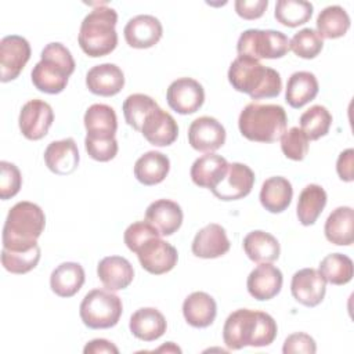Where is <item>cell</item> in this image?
<instances>
[{
  "label": "cell",
  "mask_w": 354,
  "mask_h": 354,
  "mask_svg": "<svg viewBox=\"0 0 354 354\" xmlns=\"http://www.w3.org/2000/svg\"><path fill=\"white\" fill-rule=\"evenodd\" d=\"M277 332V322L270 314L239 308L227 317L223 339L230 350H241L246 346L264 347L274 342Z\"/></svg>",
  "instance_id": "cell-1"
},
{
  "label": "cell",
  "mask_w": 354,
  "mask_h": 354,
  "mask_svg": "<svg viewBox=\"0 0 354 354\" xmlns=\"http://www.w3.org/2000/svg\"><path fill=\"white\" fill-rule=\"evenodd\" d=\"M228 82L236 91L248 94L252 100L274 98L282 90L279 72L261 65L257 59L241 55L230 65Z\"/></svg>",
  "instance_id": "cell-2"
},
{
  "label": "cell",
  "mask_w": 354,
  "mask_h": 354,
  "mask_svg": "<svg viewBox=\"0 0 354 354\" xmlns=\"http://www.w3.org/2000/svg\"><path fill=\"white\" fill-rule=\"evenodd\" d=\"M44 225L46 216L39 205L29 201L15 203L3 227V248L8 250L32 249L37 245Z\"/></svg>",
  "instance_id": "cell-3"
},
{
  "label": "cell",
  "mask_w": 354,
  "mask_h": 354,
  "mask_svg": "<svg viewBox=\"0 0 354 354\" xmlns=\"http://www.w3.org/2000/svg\"><path fill=\"white\" fill-rule=\"evenodd\" d=\"M75 66L71 51L62 43H48L41 50L40 61L32 69V83L39 91L58 94L65 90Z\"/></svg>",
  "instance_id": "cell-4"
},
{
  "label": "cell",
  "mask_w": 354,
  "mask_h": 354,
  "mask_svg": "<svg viewBox=\"0 0 354 354\" xmlns=\"http://www.w3.org/2000/svg\"><path fill=\"white\" fill-rule=\"evenodd\" d=\"M288 116L278 104L250 102L239 113L241 134L254 142H275L285 133Z\"/></svg>",
  "instance_id": "cell-5"
},
{
  "label": "cell",
  "mask_w": 354,
  "mask_h": 354,
  "mask_svg": "<svg viewBox=\"0 0 354 354\" xmlns=\"http://www.w3.org/2000/svg\"><path fill=\"white\" fill-rule=\"evenodd\" d=\"M118 12L106 6L93 8L82 21L79 46L84 54L97 58L111 54L118 46Z\"/></svg>",
  "instance_id": "cell-6"
},
{
  "label": "cell",
  "mask_w": 354,
  "mask_h": 354,
  "mask_svg": "<svg viewBox=\"0 0 354 354\" xmlns=\"http://www.w3.org/2000/svg\"><path fill=\"white\" fill-rule=\"evenodd\" d=\"M123 304L118 295L108 289H93L82 300L79 314L83 324L91 329L115 326L122 315Z\"/></svg>",
  "instance_id": "cell-7"
},
{
  "label": "cell",
  "mask_w": 354,
  "mask_h": 354,
  "mask_svg": "<svg viewBox=\"0 0 354 354\" xmlns=\"http://www.w3.org/2000/svg\"><path fill=\"white\" fill-rule=\"evenodd\" d=\"M236 51L241 57L253 59L282 58L289 51V39L279 30L248 29L241 33Z\"/></svg>",
  "instance_id": "cell-8"
},
{
  "label": "cell",
  "mask_w": 354,
  "mask_h": 354,
  "mask_svg": "<svg viewBox=\"0 0 354 354\" xmlns=\"http://www.w3.org/2000/svg\"><path fill=\"white\" fill-rule=\"evenodd\" d=\"M136 253L141 267L153 275H162L171 271L178 260L177 249L160 236L148 239Z\"/></svg>",
  "instance_id": "cell-9"
},
{
  "label": "cell",
  "mask_w": 354,
  "mask_h": 354,
  "mask_svg": "<svg viewBox=\"0 0 354 354\" xmlns=\"http://www.w3.org/2000/svg\"><path fill=\"white\" fill-rule=\"evenodd\" d=\"M30 44L19 35L4 36L0 41V66L3 83L14 80L19 76L30 58Z\"/></svg>",
  "instance_id": "cell-10"
},
{
  "label": "cell",
  "mask_w": 354,
  "mask_h": 354,
  "mask_svg": "<svg viewBox=\"0 0 354 354\" xmlns=\"http://www.w3.org/2000/svg\"><path fill=\"white\" fill-rule=\"evenodd\" d=\"M166 100L169 106L177 113L191 115L203 105L205 90L192 77H178L167 87Z\"/></svg>",
  "instance_id": "cell-11"
},
{
  "label": "cell",
  "mask_w": 354,
  "mask_h": 354,
  "mask_svg": "<svg viewBox=\"0 0 354 354\" xmlns=\"http://www.w3.org/2000/svg\"><path fill=\"white\" fill-rule=\"evenodd\" d=\"M54 122V112L50 104L43 100L28 101L18 118V124L22 136L28 140L37 141L47 136Z\"/></svg>",
  "instance_id": "cell-12"
},
{
  "label": "cell",
  "mask_w": 354,
  "mask_h": 354,
  "mask_svg": "<svg viewBox=\"0 0 354 354\" xmlns=\"http://www.w3.org/2000/svg\"><path fill=\"white\" fill-rule=\"evenodd\" d=\"M254 184L253 170L239 162L228 163L223 180L212 189L213 195L220 201H236L248 196Z\"/></svg>",
  "instance_id": "cell-13"
},
{
  "label": "cell",
  "mask_w": 354,
  "mask_h": 354,
  "mask_svg": "<svg viewBox=\"0 0 354 354\" xmlns=\"http://www.w3.org/2000/svg\"><path fill=\"white\" fill-rule=\"evenodd\" d=\"M290 292L296 301L306 307L318 306L326 292V281L315 268H301L292 277Z\"/></svg>",
  "instance_id": "cell-14"
},
{
  "label": "cell",
  "mask_w": 354,
  "mask_h": 354,
  "mask_svg": "<svg viewBox=\"0 0 354 354\" xmlns=\"http://www.w3.org/2000/svg\"><path fill=\"white\" fill-rule=\"evenodd\" d=\"M224 126L212 116H201L188 127V142L199 152H213L225 142Z\"/></svg>",
  "instance_id": "cell-15"
},
{
  "label": "cell",
  "mask_w": 354,
  "mask_h": 354,
  "mask_svg": "<svg viewBox=\"0 0 354 354\" xmlns=\"http://www.w3.org/2000/svg\"><path fill=\"white\" fill-rule=\"evenodd\" d=\"M163 33L160 21L148 14L136 15L129 19L123 29L126 43L133 48H149L155 46Z\"/></svg>",
  "instance_id": "cell-16"
},
{
  "label": "cell",
  "mask_w": 354,
  "mask_h": 354,
  "mask_svg": "<svg viewBox=\"0 0 354 354\" xmlns=\"http://www.w3.org/2000/svg\"><path fill=\"white\" fill-rule=\"evenodd\" d=\"M141 134L155 147H167L177 140L178 126L169 112L158 106L145 118Z\"/></svg>",
  "instance_id": "cell-17"
},
{
  "label": "cell",
  "mask_w": 354,
  "mask_h": 354,
  "mask_svg": "<svg viewBox=\"0 0 354 354\" xmlns=\"http://www.w3.org/2000/svg\"><path fill=\"white\" fill-rule=\"evenodd\" d=\"M283 277L278 267L271 263H260L254 270L250 271L246 288L252 297L264 301L275 297L282 288Z\"/></svg>",
  "instance_id": "cell-18"
},
{
  "label": "cell",
  "mask_w": 354,
  "mask_h": 354,
  "mask_svg": "<svg viewBox=\"0 0 354 354\" xmlns=\"http://www.w3.org/2000/svg\"><path fill=\"white\" fill-rule=\"evenodd\" d=\"M79 149L73 138L53 141L44 151L46 166L58 176L72 174L79 166Z\"/></svg>",
  "instance_id": "cell-19"
},
{
  "label": "cell",
  "mask_w": 354,
  "mask_h": 354,
  "mask_svg": "<svg viewBox=\"0 0 354 354\" xmlns=\"http://www.w3.org/2000/svg\"><path fill=\"white\" fill-rule=\"evenodd\" d=\"M86 86L95 95L112 97L124 86L123 71L111 62L95 65L86 75Z\"/></svg>",
  "instance_id": "cell-20"
},
{
  "label": "cell",
  "mask_w": 354,
  "mask_h": 354,
  "mask_svg": "<svg viewBox=\"0 0 354 354\" xmlns=\"http://www.w3.org/2000/svg\"><path fill=\"white\" fill-rule=\"evenodd\" d=\"M230 239L225 230L210 223L199 230L192 241V253L201 259H217L230 250Z\"/></svg>",
  "instance_id": "cell-21"
},
{
  "label": "cell",
  "mask_w": 354,
  "mask_h": 354,
  "mask_svg": "<svg viewBox=\"0 0 354 354\" xmlns=\"http://www.w3.org/2000/svg\"><path fill=\"white\" fill-rule=\"evenodd\" d=\"M97 275L105 289L116 292L126 289L134 278L130 261L122 256H106L97 266Z\"/></svg>",
  "instance_id": "cell-22"
},
{
  "label": "cell",
  "mask_w": 354,
  "mask_h": 354,
  "mask_svg": "<svg viewBox=\"0 0 354 354\" xmlns=\"http://www.w3.org/2000/svg\"><path fill=\"white\" fill-rule=\"evenodd\" d=\"M180 205L170 199H158L145 210V220L149 221L162 236L173 235L183 224Z\"/></svg>",
  "instance_id": "cell-23"
},
{
  "label": "cell",
  "mask_w": 354,
  "mask_h": 354,
  "mask_svg": "<svg viewBox=\"0 0 354 354\" xmlns=\"http://www.w3.org/2000/svg\"><path fill=\"white\" fill-rule=\"evenodd\" d=\"M129 328L137 339L153 342L166 332L167 322L159 310L153 307H142L131 314Z\"/></svg>",
  "instance_id": "cell-24"
},
{
  "label": "cell",
  "mask_w": 354,
  "mask_h": 354,
  "mask_svg": "<svg viewBox=\"0 0 354 354\" xmlns=\"http://www.w3.org/2000/svg\"><path fill=\"white\" fill-rule=\"evenodd\" d=\"M183 315L194 328H207L217 315V304L206 292H192L183 303Z\"/></svg>",
  "instance_id": "cell-25"
},
{
  "label": "cell",
  "mask_w": 354,
  "mask_h": 354,
  "mask_svg": "<svg viewBox=\"0 0 354 354\" xmlns=\"http://www.w3.org/2000/svg\"><path fill=\"white\" fill-rule=\"evenodd\" d=\"M228 167L225 158L216 153H206L198 158L191 166V178L194 184L210 191L218 185Z\"/></svg>",
  "instance_id": "cell-26"
},
{
  "label": "cell",
  "mask_w": 354,
  "mask_h": 354,
  "mask_svg": "<svg viewBox=\"0 0 354 354\" xmlns=\"http://www.w3.org/2000/svg\"><path fill=\"white\" fill-rule=\"evenodd\" d=\"M84 270L79 263L66 261L57 266L50 275V288L59 297H72L83 286Z\"/></svg>",
  "instance_id": "cell-27"
},
{
  "label": "cell",
  "mask_w": 354,
  "mask_h": 354,
  "mask_svg": "<svg viewBox=\"0 0 354 354\" xmlns=\"http://www.w3.org/2000/svg\"><path fill=\"white\" fill-rule=\"evenodd\" d=\"M326 239L339 246H350L354 239V212L350 206H339L325 221Z\"/></svg>",
  "instance_id": "cell-28"
},
{
  "label": "cell",
  "mask_w": 354,
  "mask_h": 354,
  "mask_svg": "<svg viewBox=\"0 0 354 354\" xmlns=\"http://www.w3.org/2000/svg\"><path fill=\"white\" fill-rule=\"evenodd\" d=\"M87 137L112 138L118 130V118L112 106L105 104H93L87 108L84 118Z\"/></svg>",
  "instance_id": "cell-29"
},
{
  "label": "cell",
  "mask_w": 354,
  "mask_h": 354,
  "mask_svg": "<svg viewBox=\"0 0 354 354\" xmlns=\"http://www.w3.org/2000/svg\"><path fill=\"white\" fill-rule=\"evenodd\" d=\"M293 188L288 178L274 176L267 178L260 189V203L270 213H281L292 202Z\"/></svg>",
  "instance_id": "cell-30"
},
{
  "label": "cell",
  "mask_w": 354,
  "mask_h": 354,
  "mask_svg": "<svg viewBox=\"0 0 354 354\" xmlns=\"http://www.w3.org/2000/svg\"><path fill=\"white\" fill-rule=\"evenodd\" d=\"M319 86L314 73L307 71H299L290 75L286 83L285 101L292 108H301L313 101L318 94Z\"/></svg>",
  "instance_id": "cell-31"
},
{
  "label": "cell",
  "mask_w": 354,
  "mask_h": 354,
  "mask_svg": "<svg viewBox=\"0 0 354 354\" xmlns=\"http://www.w3.org/2000/svg\"><path fill=\"white\" fill-rule=\"evenodd\" d=\"M170 170L169 158L158 151H148L141 155L134 165V177L144 185L162 183Z\"/></svg>",
  "instance_id": "cell-32"
},
{
  "label": "cell",
  "mask_w": 354,
  "mask_h": 354,
  "mask_svg": "<svg viewBox=\"0 0 354 354\" xmlns=\"http://www.w3.org/2000/svg\"><path fill=\"white\" fill-rule=\"evenodd\" d=\"M243 250L252 261L260 264L278 260L281 246L274 235L261 230H256L243 238Z\"/></svg>",
  "instance_id": "cell-33"
},
{
  "label": "cell",
  "mask_w": 354,
  "mask_h": 354,
  "mask_svg": "<svg viewBox=\"0 0 354 354\" xmlns=\"http://www.w3.org/2000/svg\"><path fill=\"white\" fill-rule=\"evenodd\" d=\"M326 192L318 184L303 188L297 201V218L303 225H313L326 205Z\"/></svg>",
  "instance_id": "cell-34"
},
{
  "label": "cell",
  "mask_w": 354,
  "mask_h": 354,
  "mask_svg": "<svg viewBox=\"0 0 354 354\" xmlns=\"http://www.w3.org/2000/svg\"><path fill=\"white\" fill-rule=\"evenodd\" d=\"M350 28V17L340 6L325 7L317 18V32L325 39H337L347 33Z\"/></svg>",
  "instance_id": "cell-35"
},
{
  "label": "cell",
  "mask_w": 354,
  "mask_h": 354,
  "mask_svg": "<svg viewBox=\"0 0 354 354\" xmlns=\"http://www.w3.org/2000/svg\"><path fill=\"white\" fill-rule=\"evenodd\" d=\"M321 275L332 285H346L353 278V260L343 253H330L319 263Z\"/></svg>",
  "instance_id": "cell-36"
},
{
  "label": "cell",
  "mask_w": 354,
  "mask_h": 354,
  "mask_svg": "<svg viewBox=\"0 0 354 354\" xmlns=\"http://www.w3.org/2000/svg\"><path fill=\"white\" fill-rule=\"evenodd\" d=\"M313 4L304 0H278L275 4V19L289 28H296L310 21Z\"/></svg>",
  "instance_id": "cell-37"
},
{
  "label": "cell",
  "mask_w": 354,
  "mask_h": 354,
  "mask_svg": "<svg viewBox=\"0 0 354 354\" xmlns=\"http://www.w3.org/2000/svg\"><path fill=\"white\" fill-rule=\"evenodd\" d=\"M330 124L332 115L324 105H313L300 116V129L311 141L326 136Z\"/></svg>",
  "instance_id": "cell-38"
},
{
  "label": "cell",
  "mask_w": 354,
  "mask_h": 354,
  "mask_svg": "<svg viewBox=\"0 0 354 354\" xmlns=\"http://www.w3.org/2000/svg\"><path fill=\"white\" fill-rule=\"evenodd\" d=\"M158 106H159L158 102L152 97L147 94L136 93V94H130L124 100L123 115L129 126H131L137 131H141L145 118Z\"/></svg>",
  "instance_id": "cell-39"
},
{
  "label": "cell",
  "mask_w": 354,
  "mask_h": 354,
  "mask_svg": "<svg viewBox=\"0 0 354 354\" xmlns=\"http://www.w3.org/2000/svg\"><path fill=\"white\" fill-rule=\"evenodd\" d=\"M40 260L39 245L28 250H1V264L11 274H26L32 271Z\"/></svg>",
  "instance_id": "cell-40"
},
{
  "label": "cell",
  "mask_w": 354,
  "mask_h": 354,
  "mask_svg": "<svg viewBox=\"0 0 354 354\" xmlns=\"http://www.w3.org/2000/svg\"><path fill=\"white\" fill-rule=\"evenodd\" d=\"M324 47V40L317 30L311 28H304L295 33L289 40V50H292L297 57L304 59L315 58Z\"/></svg>",
  "instance_id": "cell-41"
},
{
  "label": "cell",
  "mask_w": 354,
  "mask_h": 354,
  "mask_svg": "<svg viewBox=\"0 0 354 354\" xmlns=\"http://www.w3.org/2000/svg\"><path fill=\"white\" fill-rule=\"evenodd\" d=\"M281 149L290 160H303L308 152L310 140L299 127H290L281 136Z\"/></svg>",
  "instance_id": "cell-42"
},
{
  "label": "cell",
  "mask_w": 354,
  "mask_h": 354,
  "mask_svg": "<svg viewBox=\"0 0 354 354\" xmlns=\"http://www.w3.org/2000/svg\"><path fill=\"white\" fill-rule=\"evenodd\" d=\"M155 236H162V235L149 221L142 220V221H134L133 224H130L124 231L123 239L126 246L136 253L142 243H145L148 239Z\"/></svg>",
  "instance_id": "cell-43"
},
{
  "label": "cell",
  "mask_w": 354,
  "mask_h": 354,
  "mask_svg": "<svg viewBox=\"0 0 354 354\" xmlns=\"http://www.w3.org/2000/svg\"><path fill=\"white\" fill-rule=\"evenodd\" d=\"M1 177H0V198L7 201L15 196L22 185V176L19 169L7 160L0 162Z\"/></svg>",
  "instance_id": "cell-44"
},
{
  "label": "cell",
  "mask_w": 354,
  "mask_h": 354,
  "mask_svg": "<svg viewBox=\"0 0 354 354\" xmlns=\"http://www.w3.org/2000/svg\"><path fill=\"white\" fill-rule=\"evenodd\" d=\"M84 147L90 158L98 162H108L113 159L118 153V141L115 137L112 138H94L87 137L84 138Z\"/></svg>",
  "instance_id": "cell-45"
},
{
  "label": "cell",
  "mask_w": 354,
  "mask_h": 354,
  "mask_svg": "<svg viewBox=\"0 0 354 354\" xmlns=\"http://www.w3.org/2000/svg\"><path fill=\"white\" fill-rule=\"evenodd\" d=\"M317 351V344L315 340L304 333V332H295L289 335L282 347L283 354H297V353H304V354H314Z\"/></svg>",
  "instance_id": "cell-46"
},
{
  "label": "cell",
  "mask_w": 354,
  "mask_h": 354,
  "mask_svg": "<svg viewBox=\"0 0 354 354\" xmlns=\"http://www.w3.org/2000/svg\"><path fill=\"white\" fill-rule=\"evenodd\" d=\"M268 7L267 0H236L235 11L243 19L260 18Z\"/></svg>",
  "instance_id": "cell-47"
},
{
  "label": "cell",
  "mask_w": 354,
  "mask_h": 354,
  "mask_svg": "<svg viewBox=\"0 0 354 354\" xmlns=\"http://www.w3.org/2000/svg\"><path fill=\"white\" fill-rule=\"evenodd\" d=\"M354 149L348 148L340 152L337 162H336V171L343 181H353L354 180Z\"/></svg>",
  "instance_id": "cell-48"
},
{
  "label": "cell",
  "mask_w": 354,
  "mask_h": 354,
  "mask_svg": "<svg viewBox=\"0 0 354 354\" xmlns=\"http://www.w3.org/2000/svg\"><path fill=\"white\" fill-rule=\"evenodd\" d=\"M84 354H101V353H109V354H118L119 348L106 339H94L88 342L84 348Z\"/></svg>",
  "instance_id": "cell-49"
},
{
  "label": "cell",
  "mask_w": 354,
  "mask_h": 354,
  "mask_svg": "<svg viewBox=\"0 0 354 354\" xmlns=\"http://www.w3.org/2000/svg\"><path fill=\"white\" fill-rule=\"evenodd\" d=\"M155 351H158V353H160V351H166V353H181V350H180L177 346H174L173 342H167V344H165V346L156 348Z\"/></svg>",
  "instance_id": "cell-50"
}]
</instances>
